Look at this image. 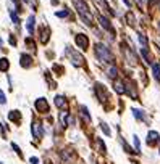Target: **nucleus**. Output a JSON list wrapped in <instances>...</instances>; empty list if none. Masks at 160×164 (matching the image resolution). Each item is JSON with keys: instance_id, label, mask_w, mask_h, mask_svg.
Returning <instances> with one entry per match:
<instances>
[{"instance_id": "obj_1", "label": "nucleus", "mask_w": 160, "mask_h": 164, "mask_svg": "<svg viewBox=\"0 0 160 164\" xmlns=\"http://www.w3.org/2000/svg\"><path fill=\"white\" fill-rule=\"evenodd\" d=\"M74 7H76V10H78V13H79V16L86 21V24L88 26H92V21H94V18H92V13L89 12V8H88V5L82 2V0H74Z\"/></svg>"}, {"instance_id": "obj_2", "label": "nucleus", "mask_w": 160, "mask_h": 164, "mask_svg": "<svg viewBox=\"0 0 160 164\" xmlns=\"http://www.w3.org/2000/svg\"><path fill=\"white\" fill-rule=\"evenodd\" d=\"M94 52H96V56L103 63H112L113 61V56L110 53V48H107V45L103 44H96L94 47Z\"/></svg>"}, {"instance_id": "obj_3", "label": "nucleus", "mask_w": 160, "mask_h": 164, "mask_svg": "<svg viewBox=\"0 0 160 164\" xmlns=\"http://www.w3.org/2000/svg\"><path fill=\"white\" fill-rule=\"evenodd\" d=\"M74 42H76L78 48H81V50H86V48L89 47V39L86 34H76V37H74Z\"/></svg>"}, {"instance_id": "obj_4", "label": "nucleus", "mask_w": 160, "mask_h": 164, "mask_svg": "<svg viewBox=\"0 0 160 164\" xmlns=\"http://www.w3.org/2000/svg\"><path fill=\"white\" fill-rule=\"evenodd\" d=\"M34 106H36V110L39 111V113H49V103H47V100H45V98H39V100H36Z\"/></svg>"}, {"instance_id": "obj_5", "label": "nucleus", "mask_w": 160, "mask_h": 164, "mask_svg": "<svg viewBox=\"0 0 160 164\" xmlns=\"http://www.w3.org/2000/svg\"><path fill=\"white\" fill-rule=\"evenodd\" d=\"M160 140V135H158V132H155V130H149L147 132V145H155L157 142Z\"/></svg>"}, {"instance_id": "obj_6", "label": "nucleus", "mask_w": 160, "mask_h": 164, "mask_svg": "<svg viewBox=\"0 0 160 164\" xmlns=\"http://www.w3.org/2000/svg\"><path fill=\"white\" fill-rule=\"evenodd\" d=\"M68 55H70V58L73 60V64H76V66H81V64L84 63V58H82L79 53L73 52V50H68Z\"/></svg>"}, {"instance_id": "obj_7", "label": "nucleus", "mask_w": 160, "mask_h": 164, "mask_svg": "<svg viewBox=\"0 0 160 164\" xmlns=\"http://www.w3.org/2000/svg\"><path fill=\"white\" fill-rule=\"evenodd\" d=\"M97 18H99V21H100V26H102L103 29H107V31H113V27H112L110 21H108V19H107L105 16H103V15H99Z\"/></svg>"}, {"instance_id": "obj_8", "label": "nucleus", "mask_w": 160, "mask_h": 164, "mask_svg": "<svg viewBox=\"0 0 160 164\" xmlns=\"http://www.w3.org/2000/svg\"><path fill=\"white\" fill-rule=\"evenodd\" d=\"M113 87H115V92H117V93H120V95L126 92V85H125L123 82H121V81H118V79H115Z\"/></svg>"}, {"instance_id": "obj_9", "label": "nucleus", "mask_w": 160, "mask_h": 164, "mask_svg": "<svg viewBox=\"0 0 160 164\" xmlns=\"http://www.w3.org/2000/svg\"><path fill=\"white\" fill-rule=\"evenodd\" d=\"M55 106H57V108H60V110L67 108V100H65V96H62V95H57V96H55Z\"/></svg>"}, {"instance_id": "obj_10", "label": "nucleus", "mask_w": 160, "mask_h": 164, "mask_svg": "<svg viewBox=\"0 0 160 164\" xmlns=\"http://www.w3.org/2000/svg\"><path fill=\"white\" fill-rule=\"evenodd\" d=\"M32 135H34L36 138H41L42 137V127H41V124H37V122L32 124Z\"/></svg>"}, {"instance_id": "obj_11", "label": "nucleus", "mask_w": 160, "mask_h": 164, "mask_svg": "<svg viewBox=\"0 0 160 164\" xmlns=\"http://www.w3.org/2000/svg\"><path fill=\"white\" fill-rule=\"evenodd\" d=\"M8 118H10V121H15L16 124L21 122V114H20V111H10Z\"/></svg>"}, {"instance_id": "obj_12", "label": "nucleus", "mask_w": 160, "mask_h": 164, "mask_svg": "<svg viewBox=\"0 0 160 164\" xmlns=\"http://www.w3.org/2000/svg\"><path fill=\"white\" fill-rule=\"evenodd\" d=\"M107 76L110 77V79H117V76H118V69H117V66L112 64L108 68V71H107Z\"/></svg>"}, {"instance_id": "obj_13", "label": "nucleus", "mask_w": 160, "mask_h": 164, "mask_svg": "<svg viewBox=\"0 0 160 164\" xmlns=\"http://www.w3.org/2000/svg\"><path fill=\"white\" fill-rule=\"evenodd\" d=\"M152 74H154V77L160 82V63H154L152 64Z\"/></svg>"}, {"instance_id": "obj_14", "label": "nucleus", "mask_w": 160, "mask_h": 164, "mask_svg": "<svg viewBox=\"0 0 160 164\" xmlns=\"http://www.w3.org/2000/svg\"><path fill=\"white\" fill-rule=\"evenodd\" d=\"M8 66H10V61L7 60V58H2V60H0V71H8Z\"/></svg>"}, {"instance_id": "obj_15", "label": "nucleus", "mask_w": 160, "mask_h": 164, "mask_svg": "<svg viewBox=\"0 0 160 164\" xmlns=\"http://www.w3.org/2000/svg\"><path fill=\"white\" fill-rule=\"evenodd\" d=\"M138 39H139V44L142 45L144 48H147V45H149V40H147V37H146L144 34H141V32H139V34H138Z\"/></svg>"}, {"instance_id": "obj_16", "label": "nucleus", "mask_w": 160, "mask_h": 164, "mask_svg": "<svg viewBox=\"0 0 160 164\" xmlns=\"http://www.w3.org/2000/svg\"><path fill=\"white\" fill-rule=\"evenodd\" d=\"M62 158H63L65 162H70L71 158H73V153L70 154V150H63V151H62Z\"/></svg>"}, {"instance_id": "obj_17", "label": "nucleus", "mask_w": 160, "mask_h": 164, "mask_svg": "<svg viewBox=\"0 0 160 164\" xmlns=\"http://www.w3.org/2000/svg\"><path fill=\"white\" fill-rule=\"evenodd\" d=\"M96 92H99L100 101H105V92H102V85L100 84H96Z\"/></svg>"}, {"instance_id": "obj_18", "label": "nucleus", "mask_w": 160, "mask_h": 164, "mask_svg": "<svg viewBox=\"0 0 160 164\" xmlns=\"http://www.w3.org/2000/svg\"><path fill=\"white\" fill-rule=\"evenodd\" d=\"M47 40H49V27H44V29H42L41 42H42V44H47Z\"/></svg>"}, {"instance_id": "obj_19", "label": "nucleus", "mask_w": 160, "mask_h": 164, "mask_svg": "<svg viewBox=\"0 0 160 164\" xmlns=\"http://www.w3.org/2000/svg\"><path fill=\"white\" fill-rule=\"evenodd\" d=\"M126 21H128V24H129V26H133V27L136 26V23H134V15L131 13V12H128V13H126Z\"/></svg>"}, {"instance_id": "obj_20", "label": "nucleus", "mask_w": 160, "mask_h": 164, "mask_svg": "<svg viewBox=\"0 0 160 164\" xmlns=\"http://www.w3.org/2000/svg\"><path fill=\"white\" fill-rule=\"evenodd\" d=\"M81 114H82V118L86 119V122H91V116L88 113V108L86 106H81Z\"/></svg>"}, {"instance_id": "obj_21", "label": "nucleus", "mask_w": 160, "mask_h": 164, "mask_svg": "<svg viewBox=\"0 0 160 164\" xmlns=\"http://www.w3.org/2000/svg\"><path fill=\"white\" fill-rule=\"evenodd\" d=\"M28 31L29 32L34 31V16H29V19H28Z\"/></svg>"}, {"instance_id": "obj_22", "label": "nucleus", "mask_w": 160, "mask_h": 164, "mask_svg": "<svg viewBox=\"0 0 160 164\" xmlns=\"http://www.w3.org/2000/svg\"><path fill=\"white\" fill-rule=\"evenodd\" d=\"M21 64L23 66H29L31 64V56H26V55H21Z\"/></svg>"}, {"instance_id": "obj_23", "label": "nucleus", "mask_w": 160, "mask_h": 164, "mask_svg": "<svg viewBox=\"0 0 160 164\" xmlns=\"http://www.w3.org/2000/svg\"><path fill=\"white\" fill-rule=\"evenodd\" d=\"M133 114H134L136 119H141V121L144 119V114H142V111H141V110H136V108H134V110H133Z\"/></svg>"}, {"instance_id": "obj_24", "label": "nucleus", "mask_w": 160, "mask_h": 164, "mask_svg": "<svg viewBox=\"0 0 160 164\" xmlns=\"http://www.w3.org/2000/svg\"><path fill=\"white\" fill-rule=\"evenodd\" d=\"M133 142H134L136 153H139V150H141V143H139V137H138V135H134V137H133Z\"/></svg>"}, {"instance_id": "obj_25", "label": "nucleus", "mask_w": 160, "mask_h": 164, "mask_svg": "<svg viewBox=\"0 0 160 164\" xmlns=\"http://www.w3.org/2000/svg\"><path fill=\"white\" fill-rule=\"evenodd\" d=\"M100 129L103 130V134H105V135H110V129H108V125L105 122H100Z\"/></svg>"}, {"instance_id": "obj_26", "label": "nucleus", "mask_w": 160, "mask_h": 164, "mask_svg": "<svg viewBox=\"0 0 160 164\" xmlns=\"http://www.w3.org/2000/svg\"><path fill=\"white\" fill-rule=\"evenodd\" d=\"M141 52H142V56H144L146 63H150V58H149V53H147V48H144V47H142V50H141Z\"/></svg>"}, {"instance_id": "obj_27", "label": "nucleus", "mask_w": 160, "mask_h": 164, "mask_svg": "<svg viewBox=\"0 0 160 164\" xmlns=\"http://www.w3.org/2000/svg\"><path fill=\"white\" fill-rule=\"evenodd\" d=\"M97 145H99V148H100V153H105V145H103V142L100 140V138H97Z\"/></svg>"}, {"instance_id": "obj_28", "label": "nucleus", "mask_w": 160, "mask_h": 164, "mask_svg": "<svg viewBox=\"0 0 160 164\" xmlns=\"http://www.w3.org/2000/svg\"><path fill=\"white\" fill-rule=\"evenodd\" d=\"M7 103V100H5V93L0 90V105H5Z\"/></svg>"}, {"instance_id": "obj_29", "label": "nucleus", "mask_w": 160, "mask_h": 164, "mask_svg": "<svg viewBox=\"0 0 160 164\" xmlns=\"http://www.w3.org/2000/svg\"><path fill=\"white\" fill-rule=\"evenodd\" d=\"M26 44L31 47V50H36V45H34V42L31 40V39H26Z\"/></svg>"}, {"instance_id": "obj_30", "label": "nucleus", "mask_w": 160, "mask_h": 164, "mask_svg": "<svg viewBox=\"0 0 160 164\" xmlns=\"http://www.w3.org/2000/svg\"><path fill=\"white\" fill-rule=\"evenodd\" d=\"M12 147H13V148H15V151H16L18 154H20V156H21V150H20V147H18L16 143H12Z\"/></svg>"}, {"instance_id": "obj_31", "label": "nucleus", "mask_w": 160, "mask_h": 164, "mask_svg": "<svg viewBox=\"0 0 160 164\" xmlns=\"http://www.w3.org/2000/svg\"><path fill=\"white\" fill-rule=\"evenodd\" d=\"M55 15H57V16H60V18H65V16H68V12H57Z\"/></svg>"}, {"instance_id": "obj_32", "label": "nucleus", "mask_w": 160, "mask_h": 164, "mask_svg": "<svg viewBox=\"0 0 160 164\" xmlns=\"http://www.w3.org/2000/svg\"><path fill=\"white\" fill-rule=\"evenodd\" d=\"M12 19H13V21H15L16 24L20 23V19H18V16H16V15H13V13H12Z\"/></svg>"}, {"instance_id": "obj_33", "label": "nucleus", "mask_w": 160, "mask_h": 164, "mask_svg": "<svg viewBox=\"0 0 160 164\" xmlns=\"http://www.w3.org/2000/svg\"><path fill=\"white\" fill-rule=\"evenodd\" d=\"M121 2H123L126 7H131V3H129V0H121Z\"/></svg>"}, {"instance_id": "obj_34", "label": "nucleus", "mask_w": 160, "mask_h": 164, "mask_svg": "<svg viewBox=\"0 0 160 164\" xmlns=\"http://www.w3.org/2000/svg\"><path fill=\"white\" fill-rule=\"evenodd\" d=\"M31 162L32 164H37V158H31Z\"/></svg>"}, {"instance_id": "obj_35", "label": "nucleus", "mask_w": 160, "mask_h": 164, "mask_svg": "<svg viewBox=\"0 0 160 164\" xmlns=\"http://www.w3.org/2000/svg\"><path fill=\"white\" fill-rule=\"evenodd\" d=\"M13 3H18V0H13Z\"/></svg>"}, {"instance_id": "obj_36", "label": "nucleus", "mask_w": 160, "mask_h": 164, "mask_svg": "<svg viewBox=\"0 0 160 164\" xmlns=\"http://www.w3.org/2000/svg\"><path fill=\"white\" fill-rule=\"evenodd\" d=\"M24 2H28V0H24Z\"/></svg>"}, {"instance_id": "obj_37", "label": "nucleus", "mask_w": 160, "mask_h": 164, "mask_svg": "<svg viewBox=\"0 0 160 164\" xmlns=\"http://www.w3.org/2000/svg\"><path fill=\"white\" fill-rule=\"evenodd\" d=\"M0 164H2V162H0Z\"/></svg>"}, {"instance_id": "obj_38", "label": "nucleus", "mask_w": 160, "mask_h": 164, "mask_svg": "<svg viewBox=\"0 0 160 164\" xmlns=\"http://www.w3.org/2000/svg\"><path fill=\"white\" fill-rule=\"evenodd\" d=\"M158 26H160V24H158Z\"/></svg>"}]
</instances>
